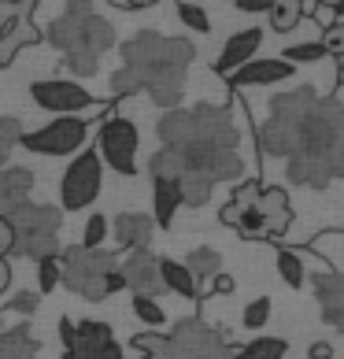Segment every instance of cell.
Here are the masks:
<instances>
[{
	"label": "cell",
	"instance_id": "6da1fadb",
	"mask_svg": "<svg viewBox=\"0 0 344 359\" xmlns=\"http://www.w3.org/2000/svg\"><path fill=\"white\" fill-rule=\"evenodd\" d=\"M118 56H123V67L111 74V97L149 93L156 108H181L185 74L196 60V45L189 37H163L156 30H141L118 45Z\"/></svg>",
	"mask_w": 344,
	"mask_h": 359
},
{
	"label": "cell",
	"instance_id": "7a4b0ae2",
	"mask_svg": "<svg viewBox=\"0 0 344 359\" xmlns=\"http://www.w3.org/2000/svg\"><path fill=\"white\" fill-rule=\"evenodd\" d=\"M45 41L63 56V67L74 78H92L100 67V60L118 45V34H115L111 19H104L92 4L71 0V4L48 22Z\"/></svg>",
	"mask_w": 344,
	"mask_h": 359
},
{
	"label": "cell",
	"instance_id": "3957f363",
	"mask_svg": "<svg viewBox=\"0 0 344 359\" xmlns=\"http://www.w3.org/2000/svg\"><path fill=\"white\" fill-rule=\"evenodd\" d=\"M156 137L163 149H178V144H211V149H237V123L233 111L222 104H196V108H174L163 111L156 123Z\"/></svg>",
	"mask_w": 344,
	"mask_h": 359
},
{
	"label": "cell",
	"instance_id": "277c9868",
	"mask_svg": "<svg viewBox=\"0 0 344 359\" xmlns=\"http://www.w3.org/2000/svg\"><path fill=\"white\" fill-rule=\"evenodd\" d=\"M130 344L141 352V359H233V348L222 337V330L207 326L204 318H181L167 337L137 334Z\"/></svg>",
	"mask_w": 344,
	"mask_h": 359
},
{
	"label": "cell",
	"instance_id": "5b68a950",
	"mask_svg": "<svg viewBox=\"0 0 344 359\" xmlns=\"http://www.w3.org/2000/svg\"><path fill=\"white\" fill-rule=\"evenodd\" d=\"M293 156L315 159L329 170V178L344 182V104L337 97H319L315 108L303 118L300 130V144Z\"/></svg>",
	"mask_w": 344,
	"mask_h": 359
},
{
	"label": "cell",
	"instance_id": "8992f818",
	"mask_svg": "<svg viewBox=\"0 0 344 359\" xmlns=\"http://www.w3.org/2000/svg\"><path fill=\"white\" fill-rule=\"evenodd\" d=\"M315 100H319V93H315L311 86H296V89H289V93L270 100L267 123L256 130L263 159H289L296 152L303 118H308V111L315 108Z\"/></svg>",
	"mask_w": 344,
	"mask_h": 359
},
{
	"label": "cell",
	"instance_id": "52a82bcc",
	"mask_svg": "<svg viewBox=\"0 0 344 359\" xmlns=\"http://www.w3.org/2000/svg\"><path fill=\"white\" fill-rule=\"evenodd\" d=\"M11 226V256L41 263L48 256H60V230L63 211L56 204H22L8 215Z\"/></svg>",
	"mask_w": 344,
	"mask_h": 359
},
{
	"label": "cell",
	"instance_id": "ba28073f",
	"mask_svg": "<svg viewBox=\"0 0 344 359\" xmlns=\"http://www.w3.org/2000/svg\"><path fill=\"white\" fill-rule=\"evenodd\" d=\"M118 271V252L111 248H82L71 245L60 252V285L89 304H100L108 297V274Z\"/></svg>",
	"mask_w": 344,
	"mask_h": 359
},
{
	"label": "cell",
	"instance_id": "9c48e42d",
	"mask_svg": "<svg viewBox=\"0 0 344 359\" xmlns=\"http://www.w3.org/2000/svg\"><path fill=\"white\" fill-rule=\"evenodd\" d=\"M100 182H104V163H100L97 149H82L71 159V167L63 170L60 208L63 211H85L100 196Z\"/></svg>",
	"mask_w": 344,
	"mask_h": 359
},
{
	"label": "cell",
	"instance_id": "30bf717a",
	"mask_svg": "<svg viewBox=\"0 0 344 359\" xmlns=\"http://www.w3.org/2000/svg\"><path fill=\"white\" fill-rule=\"evenodd\" d=\"M137 144H141L137 126L130 123V118L115 115L100 126V134H97V156L115 170V175L134 178L137 175Z\"/></svg>",
	"mask_w": 344,
	"mask_h": 359
},
{
	"label": "cell",
	"instance_id": "8fae6325",
	"mask_svg": "<svg viewBox=\"0 0 344 359\" xmlns=\"http://www.w3.org/2000/svg\"><path fill=\"white\" fill-rule=\"evenodd\" d=\"M60 337H63V359H126L123 348L115 344L111 330L104 323H67L60 318Z\"/></svg>",
	"mask_w": 344,
	"mask_h": 359
},
{
	"label": "cell",
	"instance_id": "7c38bea8",
	"mask_svg": "<svg viewBox=\"0 0 344 359\" xmlns=\"http://www.w3.org/2000/svg\"><path fill=\"white\" fill-rule=\"evenodd\" d=\"M89 134V123L78 115H60L52 118L48 126L34 130V134H22V149H30L37 156H71V152H82Z\"/></svg>",
	"mask_w": 344,
	"mask_h": 359
},
{
	"label": "cell",
	"instance_id": "4fadbf2b",
	"mask_svg": "<svg viewBox=\"0 0 344 359\" xmlns=\"http://www.w3.org/2000/svg\"><path fill=\"white\" fill-rule=\"evenodd\" d=\"M30 97L37 108L45 111H56L60 115H74V111H85V108H100L97 100H92V93L85 86L71 82V78H41V82L30 86Z\"/></svg>",
	"mask_w": 344,
	"mask_h": 359
},
{
	"label": "cell",
	"instance_id": "5bb4252c",
	"mask_svg": "<svg viewBox=\"0 0 344 359\" xmlns=\"http://www.w3.org/2000/svg\"><path fill=\"white\" fill-rule=\"evenodd\" d=\"M0 8H4V15H0V67H8L22 48L41 41V30L30 19L37 4H0Z\"/></svg>",
	"mask_w": 344,
	"mask_h": 359
},
{
	"label": "cell",
	"instance_id": "9a60e30c",
	"mask_svg": "<svg viewBox=\"0 0 344 359\" xmlns=\"http://www.w3.org/2000/svg\"><path fill=\"white\" fill-rule=\"evenodd\" d=\"M118 271H123L126 278V289L134 292V297H163V278H160V256H156L152 248H137V252H130V256L118 263Z\"/></svg>",
	"mask_w": 344,
	"mask_h": 359
},
{
	"label": "cell",
	"instance_id": "2e32d148",
	"mask_svg": "<svg viewBox=\"0 0 344 359\" xmlns=\"http://www.w3.org/2000/svg\"><path fill=\"white\" fill-rule=\"evenodd\" d=\"M263 45V30L259 26H248V30H237L226 45H222L219 52V60H215V71L219 74H233V71H241L245 63H252L256 60V48Z\"/></svg>",
	"mask_w": 344,
	"mask_h": 359
},
{
	"label": "cell",
	"instance_id": "e0dca14e",
	"mask_svg": "<svg viewBox=\"0 0 344 359\" xmlns=\"http://www.w3.org/2000/svg\"><path fill=\"white\" fill-rule=\"evenodd\" d=\"M315 300L322 308V318L333 330H344V271H329V274H315Z\"/></svg>",
	"mask_w": 344,
	"mask_h": 359
},
{
	"label": "cell",
	"instance_id": "ac0fdd59",
	"mask_svg": "<svg viewBox=\"0 0 344 359\" xmlns=\"http://www.w3.org/2000/svg\"><path fill=\"white\" fill-rule=\"evenodd\" d=\"M111 233H115V245L118 252H137V248H152V233H156V222L141 211H123L115 222H111Z\"/></svg>",
	"mask_w": 344,
	"mask_h": 359
},
{
	"label": "cell",
	"instance_id": "d6986e66",
	"mask_svg": "<svg viewBox=\"0 0 344 359\" xmlns=\"http://www.w3.org/2000/svg\"><path fill=\"white\" fill-rule=\"evenodd\" d=\"M285 78H296V67L285 60H252L245 63L241 71L230 74V86L233 89H245V86H277Z\"/></svg>",
	"mask_w": 344,
	"mask_h": 359
},
{
	"label": "cell",
	"instance_id": "ffe728a7",
	"mask_svg": "<svg viewBox=\"0 0 344 359\" xmlns=\"http://www.w3.org/2000/svg\"><path fill=\"white\" fill-rule=\"evenodd\" d=\"M34 193V170L30 167H0V215H11L22 204H30Z\"/></svg>",
	"mask_w": 344,
	"mask_h": 359
},
{
	"label": "cell",
	"instance_id": "44dd1931",
	"mask_svg": "<svg viewBox=\"0 0 344 359\" xmlns=\"http://www.w3.org/2000/svg\"><path fill=\"white\" fill-rule=\"evenodd\" d=\"M256 208H259L263 222H267V237H282L289 226H293V208H289V196H285V189H277V185L259 189Z\"/></svg>",
	"mask_w": 344,
	"mask_h": 359
},
{
	"label": "cell",
	"instance_id": "7402d4cb",
	"mask_svg": "<svg viewBox=\"0 0 344 359\" xmlns=\"http://www.w3.org/2000/svg\"><path fill=\"white\" fill-rule=\"evenodd\" d=\"M37 352H41V344H37L30 323L0 330V359H37Z\"/></svg>",
	"mask_w": 344,
	"mask_h": 359
},
{
	"label": "cell",
	"instance_id": "603a6c76",
	"mask_svg": "<svg viewBox=\"0 0 344 359\" xmlns=\"http://www.w3.org/2000/svg\"><path fill=\"white\" fill-rule=\"evenodd\" d=\"M152 196H156V219H152L156 226H170L174 211L185 208V204H181V189H178L174 178L156 175V178H152Z\"/></svg>",
	"mask_w": 344,
	"mask_h": 359
},
{
	"label": "cell",
	"instance_id": "cb8c5ba5",
	"mask_svg": "<svg viewBox=\"0 0 344 359\" xmlns=\"http://www.w3.org/2000/svg\"><path fill=\"white\" fill-rule=\"evenodd\" d=\"M160 278H163V289L174 292V297H181V300H196V297H200L193 274L185 271V263H178V259H160Z\"/></svg>",
	"mask_w": 344,
	"mask_h": 359
},
{
	"label": "cell",
	"instance_id": "d4e9b609",
	"mask_svg": "<svg viewBox=\"0 0 344 359\" xmlns=\"http://www.w3.org/2000/svg\"><path fill=\"white\" fill-rule=\"evenodd\" d=\"M185 271L193 274V282H215L222 274V256L215 248H193L185 256Z\"/></svg>",
	"mask_w": 344,
	"mask_h": 359
},
{
	"label": "cell",
	"instance_id": "484cf974",
	"mask_svg": "<svg viewBox=\"0 0 344 359\" xmlns=\"http://www.w3.org/2000/svg\"><path fill=\"white\" fill-rule=\"evenodd\" d=\"M259 189H263L259 182H241V185H233V193H230V204L219 211L222 226H233V222H237V215H241V211H245L248 204H256Z\"/></svg>",
	"mask_w": 344,
	"mask_h": 359
},
{
	"label": "cell",
	"instance_id": "4316f807",
	"mask_svg": "<svg viewBox=\"0 0 344 359\" xmlns=\"http://www.w3.org/2000/svg\"><path fill=\"white\" fill-rule=\"evenodd\" d=\"M300 15H303V4H293V0H270V11H267L270 30H277V34L296 30V26H300Z\"/></svg>",
	"mask_w": 344,
	"mask_h": 359
},
{
	"label": "cell",
	"instance_id": "83f0119b",
	"mask_svg": "<svg viewBox=\"0 0 344 359\" xmlns=\"http://www.w3.org/2000/svg\"><path fill=\"white\" fill-rule=\"evenodd\" d=\"M285 348L289 344L282 337H256L241 352H233V359H285Z\"/></svg>",
	"mask_w": 344,
	"mask_h": 359
},
{
	"label": "cell",
	"instance_id": "f1b7e54d",
	"mask_svg": "<svg viewBox=\"0 0 344 359\" xmlns=\"http://www.w3.org/2000/svg\"><path fill=\"white\" fill-rule=\"evenodd\" d=\"M277 274H282V282H285V285L300 289V285H303V278H308L300 252H293V248H277Z\"/></svg>",
	"mask_w": 344,
	"mask_h": 359
},
{
	"label": "cell",
	"instance_id": "f546056e",
	"mask_svg": "<svg viewBox=\"0 0 344 359\" xmlns=\"http://www.w3.org/2000/svg\"><path fill=\"white\" fill-rule=\"evenodd\" d=\"M108 233H111V222L104 219V215H89L85 226H82V248H104V241H108Z\"/></svg>",
	"mask_w": 344,
	"mask_h": 359
},
{
	"label": "cell",
	"instance_id": "4dcf8cb0",
	"mask_svg": "<svg viewBox=\"0 0 344 359\" xmlns=\"http://www.w3.org/2000/svg\"><path fill=\"white\" fill-rule=\"evenodd\" d=\"M174 15L189 26V30L196 34H211V19H207V11L200 4H189V0H181V4H174Z\"/></svg>",
	"mask_w": 344,
	"mask_h": 359
},
{
	"label": "cell",
	"instance_id": "1f68e13d",
	"mask_svg": "<svg viewBox=\"0 0 344 359\" xmlns=\"http://www.w3.org/2000/svg\"><path fill=\"white\" fill-rule=\"evenodd\" d=\"M22 141V123L11 115H0V167H4V159L11 156V149Z\"/></svg>",
	"mask_w": 344,
	"mask_h": 359
},
{
	"label": "cell",
	"instance_id": "d6a6232c",
	"mask_svg": "<svg viewBox=\"0 0 344 359\" xmlns=\"http://www.w3.org/2000/svg\"><path fill=\"white\" fill-rule=\"evenodd\" d=\"M282 60H285V63H293V67H300V63H319V60H326V48H322L319 41L293 45V48H285V52H282Z\"/></svg>",
	"mask_w": 344,
	"mask_h": 359
},
{
	"label": "cell",
	"instance_id": "836d02e7",
	"mask_svg": "<svg viewBox=\"0 0 344 359\" xmlns=\"http://www.w3.org/2000/svg\"><path fill=\"white\" fill-rule=\"evenodd\" d=\"M134 315L141 318V323H149L152 330L167 323L163 308H160V304H156V300H149V297H134Z\"/></svg>",
	"mask_w": 344,
	"mask_h": 359
},
{
	"label": "cell",
	"instance_id": "e575fe53",
	"mask_svg": "<svg viewBox=\"0 0 344 359\" xmlns=\"http://www.w3.org/2000/svg\"><path fill=\"white\" fill-rule=\"evenodd\" d=\"M319 45L326 48V56L344 60V22H329V26H322V41H319Z\"/></svg>",
	"mask_w": 344,
	"mask_h": 359
},
{
	"label": "cell",
	"instance_id": "d590c367",
	"mask_svg": "<svg viewBox=\"0 0 344 359\" xmlns=\"http://www.w3.org/2000/svg\"><path fill=\"white\" fill-rule=\"evenodd\" d=\"M37 285H41V292H52L60 285V256H48L37 263Z\"/></svg>",
	"mask_w": 344,
	"mask_h": 359
},
{
	"label": "cell",
	"instance_id": "8d00e7d4",
	"mask_svg": "<svg viewBox=\"0 0 344 359\" xmlns=\"http://www.w3.org/2000/svg\"><path fill=\"white\" fill-rule=\"evenodd\" d=\"M267 318H270V300L267 297H259V300H252L245 308V326L248 330H263V326H267Z\"/></svg>",
	"mask_w": 344,
	"mask_h": 359
},
{
	"label": "cell",
	"instance_id": "74e56055",
	"mask_svg": "<svg viewBox=\"0 0 344 359\" xmlns=\"http://www.w3.org/2000/svg\"><path fill=\"white\" fill-rule=\"evenodd\" d=\"M37 304H41V292H15V297L8 300V308H0V311H11V315H34L37 311Z\"/></svg>",
	"mask_w": 344,
	"mask_h": 359
},
{
	"label": "cell",
	"instance_id": "f35d334b",
	"mask_svg": "<svg viewBox=\"0 0 344 359\" xmlns=\"http://www.w3.org/2000/svg\"><path fill=\"white\" fill-rule=\"evenodd\" d=\"M233 8H237V11H248V15H267V11H270V0H237Z\"/></svg>",
	"mask_w": 344,
	"mask_h": 359
},
{
	"label": "cell",
	"instance_id": "ab89813d",
	"mask_svg": "<svg viewBox=\"0 0 344 359\" xmlns=\"http://www.w3.org/2000/svg\"><path fill=\"white\" fill-rule=\"evenodd\" d=\"M11 252V226H8V219L0 215V259H4Z\"/></svg>",
	"mask_w": 344,
	"mask_h": 359
},
{
	"label": "cell",
	"instance_id": "60d3db41",
	"mask_svg": "<svg viewBox=\"0 0 344 359\" xmlns=\"http://www.w3.org/2000/svg\"><path fill=\"white\" fill-rule=\"evenodd\" d=\"M115 8L118 11H149L152 0H115Z\"/></svg>",
	"mask_w": 344,
	"mask_h": 359
},
{
	"label": "cell",
	"instance_id": "b9f144b4",
	"mask_svg": "<svg viewBox=\"0 0 344 359\" xmlns=\"http://www.w3.org/2000/svg\"><path fill=\"white\" fill-rule=\"evenodd\" d=\"M233 289H237L233 278H230V274H219L215 282H211V289H207V292H233Z\"/></svg>",
	"mask_w": 344,
	"mask_h": 359
},
{
	"label": "cell",
	"instance_id": "7bdbcfd3",
	"mask_svg": "<svg viewBox=\"0 0 344 359\" xmlns=\"http://www.w3.org/2000/svg\"><path fill=\"white\" fill-rule=\"evenodd\" d=\"M123 289H126L123 271H111V274H108V297H111V292H123Z\"/></svg>",
	"mask_w": 344,
	"mask_h": 359
},
{
	"label": "cell",
	"instance_id": "ee69618b",
	"mask_svg": "<svg viewBox=\"0 0 344 359\" xmlns=\"http://www.w3.org/2000/svg\"><path fill=\"white\" fill-rule=\"evenodd\" d=\"M311 359H333V348H329L326 341H319V344H311Z\"/></svg>",
	"mask_w": 344,
	"mask_h": 359
},
{
	"label": "cell",
	"instance_id": "f6af8a7d",
	"mask_svg": "<svg viewBox=\"0 0 344 359\" xmlns=\"http://www.w3.org/2000/svg\"><path fill=\"white\" fill-rule=\"evenodd\" d=\"M315 11H319V15L326 19V15H344V0H340V4H322V8H315ZM319 19V22H322Z\"/></svg>",
	"mask_w": 344,
	"mask_h": 359
},
{
	"label": "cell",
	"instance_id": "bcb514c9",
	"mask_svg": "<svg viewBox=\"0 0 344 359\" xmlns=\"http://www.w3.org/2000/svg\"><path fill=\"white\" fill-rule=\"evenodd\" d=\"M11 285V267H8V259H0V292H8Z\"/></svg>",
	"mask_w": 344,
	"mask_h": 359
},
{
	"label": "cell",
	"instance_id": "7dc6e473",
	"mask_svg": "<svg viewBox=\"0 0 344 359\" xmlns=\"http://www.w3.org/2000/svg\"><path fill=\"white\" fill-rule=\"evenodd\" d=\"M0 15H4V8H0Z\"/></svg>",
	"mask_w": 344,
	"mask_h": 359
},
{
	"label": "cell",
	"instance_id": "c3c4849f",
	"mask_svg": "<svg viewBox=\"0 0 344 359\" xmlns=\"http://www.w3.org/2000/svg\"><path fill=\"white\" fill-rule=\"evenodd\" d=\"M0 318H4V311H0Z\"/></svg>",
	"mask_w": 344,
	"mask_h": 359
}]
</instances>
